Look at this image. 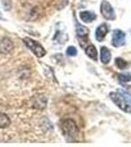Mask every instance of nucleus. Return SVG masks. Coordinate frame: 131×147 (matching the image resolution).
Returning <instances> with one entry per match:
<instances>
[{"instance_id":"nucleus-1","label":"nucleus","mask_w":131,"mask_h":147,"mask_svg":"<svg viewBox=\"0 0 131 147\" xmlns=\"http://www.w3.org/2000/svg\"><path fill=\"white\" fill-rule=\"evenodd\" d=\"M61 127H62V131H63L64 136H65L69 140H75L78 136L79 130H78L77 125L73 120H71V119L64 120L63 122H62Z\"/></svg>"},{"instance_id":"nucleus-2","label":"nucleus","mask_w":131,"mask_h":147,"mask_svg":"<svg viewBox=\"0 0 131 147\" xmlns=\"http://www.w3.org/2000/svg\"><path fill=\"white\" fill-rule=\"evenodd\" d=\"M24 42H25L26 45L34 53V55L36 57L41 58V57L45 56L46 51H45V49L43 48V46H42L41 44H39L37 41L30 38V37H25V38H24Z\"/></svg>"},{"instance_id":"nucleus-3","label":"nucleus","mask_w":131,"mask_h":147,"mask_svg":"<svg viewBox=\"0 0 131 147\" xmlns=\"http://www.w3.org/2000/svg\"><path fill=\"white\" fill-rule=\"evenodd\" d=\"M110 96H111V99L115 102V104L118 107H120L121 110H123L124 112L130 113L131 112V107L130 105L125 101V99L123 98L122 95H120L118 92H111L110 93Z\"/></svg>"},{"instance_id":"nucleus-4","label":"nucleus","mask_w":131,"mask_h":147,"mask_svg":"<svg viewBox=\"0 0 131 147\" xmlns=\"http://www.w3.org/2000/svg\"><path fill=\"white\" fill-rule=\"evenodd\" d=\"M101 13L103 15V17L107 19V20H115L116 19V14L115 11H114V8L106 0L102 1L101 3Z\"/></svg>"},{"instance_id":"nucleus-5","label":"nucleus","mask_w":131,"mask_h":147,"mask_svg":"<svg viewBox=\"0 0 131 147\" xmlns=\"http://www.w3.org/2000/svg\"><path fill=\"white\" fill-rule=\"evenodd\" d=\"M14 49V43L9 37H3L0 39V53L3 55L11 53Z\"/></svg>"},{"instance_id":"nucleus-6","label":"nucleus","mask_w":131,"mask_h":147,"mask_svg":"<svg viewBox=\"0 0 131 147\" xmlns=\"http://www.w3.org/2000/svg\"><path fill=\"white\" fill-rule=\"evenodd\" d=\"M125 43V34L120 30H115L113 32L112 44L115 47H120L124 45Z\"/></svg>"},{"instance_id":"nucleus-7","label":"nucleus","mask_w":131,"mask_h":147,"mask_svg":"<svg viewBox=\"0 0 131 147\" xmlns=\"http://www.w3.org/2000/svg\"><path fill=\"white\" fill-rule=\"evenodd\" d=\"M77 36L79 37L80 40H82L83 42L87 41V35L89 34V30L87 28L83 27V26L77 24ZM83 42L80 43V46H82Z\"/></svg>"},{"instance_id":"nucleus-8","label":"nucleus","mask_w":131,"mask_h":147,"mask_svg":"<svg viewBox=\"0 0 131 147\" xmlns=\"http://www.w3.org/2000/svg\"><path fill=\"white\" fill-rule=\"evenodd\" d=\"M107 34H108V26H107L106 24H102L101 26H99V27L97 28L95 36H96V39L98 40V41L101 42V41H103L104 38L106 37Z\"/></svg>"},{"instance_id":"nucleus-9","label":"nucleus","mask_w":131,"mask_h":147,"mask_svg":"<svg viewBox=\"0 0 131 147\" xmlns=\"http://www.w3.org/2000/svg\"><path fill=\"white\" fill-rule=\"evenodd\" d=\"M80 19L83 21L84 23H91L96 19V15L92 12H88V11H83L80 12L79 14Z\"/></svg>"},{"instance_id":"nucleus-10","label":"nucleus","mask_w":131,"mask_h":147,"mask_svg":"<svg viewBox=\"0 0 131 147\" xmlns=\"http://www.w3.org/2000/svg\"><path fill=\"white\" fill-rule=\"evenodd\" d=\"M111 52L107 47H102L101 48V61L102 63L105 64V65H107V64L110 63V61H111Z\"/></svg>"},{"instance_id":"nucleus-11","label":"nucleus","mask_w":131,"mask_h":147,"mask_svg":"<svg viewBox=\"0 0 131 147\" xmlns=\"http://www.w3.org/2000/svg\"><path fill=\"white\" fill-rule=\"evenodd\" d=\"M85 53H86L87 56H89L90 58L92 59V60L94 61H97V59H98V53H97V49L95 48L94 45H88L86 47V49H85Z\"/></svg>"},{"instance_id":"nucleus-12","label":"nucleus","mask_w":131,"mask_h":147,"mask_svg":"<svg viewBox=\"0 0 131 147\" xmlns=\"http://www.w3.org/2000/svg\"><path fill=\"white\" fill-rule=\"evenodd\" d=\"M11 125V120L8 115L4 113H0V129H6Z\"/></svg>"},{"instance_id":"nucleus-13","label":"nucleus","mask_w":131,"mask_h":147,"mask_svg":"<svg viewBox=\"0 0 131 147\" xmlns=\"http://www.w3.org/2000/svg\"><path fill=\"white\" fill-rule=\"evenodd\" d=\"M116 65L118 66V68H120V69H125L126 67L128 66V64L126 61L123 60L122 58H116Z\"/></svg>"},{"instance_id":"nucleus-14","label":"nucleus","mask_w":131,"mask_h":147,"mask_svg":"<svg viewBox=\"0 0 131 147\" xmlns=\"http://www.w3.org/2000/svg\"><path fill=\"white\" fill-rule=\"evenodd\" d=\"M118 79H120V82H129L131 80V75L129 73L120 74V75L118 76Z\"/></svg>"},{"instance_id":"nucleus-15","label":"nucleus","mask_w":131,"mask_h":147,"mask_svg":"<svg viewBox=\"0 0 131 147\" xmlns=\"http://www.w3.org/2000/svg\"><path fill=\"white\" fill-rule=\"evenodd\" d=\"M120 93H121V95H122L123 98L125 99V101L127 102V103L131 106V94L130 93H127V92L124 91V90H120Z\"/></svg>"},{"instance_id":"nucleus-16","label":"nucleus","mask_w":131,"mask_h":147,"mask_svg":"<svg viewBox=\"0 0 131 147\" xmlns=\"http://www.w3.org/2000/svg\"><path fill=\"white\" fill-rule=\"evenodd\" d=\"M67 54H68L69 56H75L77 54V48L73 46H70L68 49H67Z\"/></svg>"}]
</instances>
